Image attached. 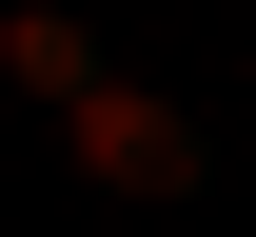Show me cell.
Returning <instances> with one entry per match:
<instances>
[{
  "mask_svg": "<svg viewBox=\"0 0 256 237\" xmlns=\"http://www.w3.org/2000/svg\"><path fill=\"white\" fill-rule=\"evenodd\" d=\"M98 79H118V60H98V40L60 20V0H20V20H0V99H40V119H79Z\"/></svg>",
  "mask_w": 256,
  "mask_h": 237,
  "instance_id": "cell-2",
  "label": "cell"
},
{
  "mask_svg": "<svg viewBox=\"0 0 256 237\" xmlns=\"http://www.w3.org/2000/svg\"><path fill=\"white\" fill-rule=\"evenodd\" d=\"M60 158L98 178V198H197V119L158 99V79H98V99L60 119Z\"/></svg>",
  "mask_w": 256,
  "mask_h": 237,
  "instance_id": "cell-1",
  "label": "cell"
}]
</instances>
